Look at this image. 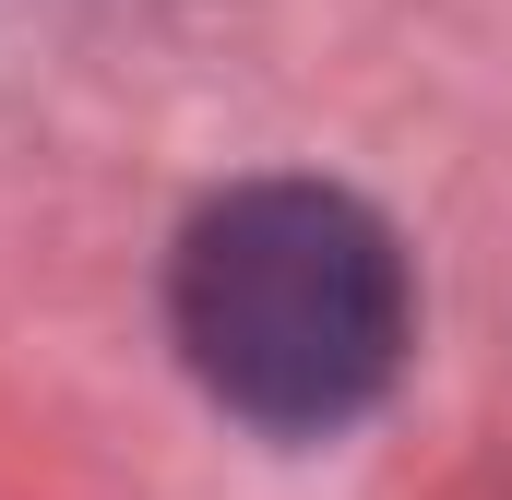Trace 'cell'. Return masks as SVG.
Returning <instances> with one entry per match:
<instances>
[{
  "mask_svg": "<svg viewBox=\"0 0 512 500\" xmlns=\"http://www.w3.org/2000/svg\"><path fill=\"white\" fill-rule=\"evenodd\" d=\"M179 346L251 429H346L405 358V250L322 179H251L179 239Z\"/></svg>",
  "mask_w": 512,
  "mask_h": 500,
  "instance_id": "obj_1",
  "label": "cell"
}]
</instances>
